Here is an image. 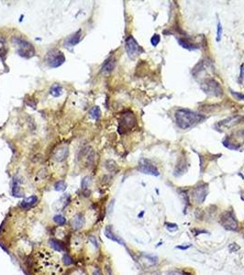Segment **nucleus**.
I'll use <instances>...</instances> for the list:
<instances>
[{
  "mask_svg": "<svg viewBox=\"0 0 244 275\" xmlns=\"http://www.w3.org/2000/svg\"><path fill=\"white\" fill-rule=\"evenodd\" d=\"M90 115H91L92 117L94 118V119H96V120L99 119V117H100V116H101L100 108H99L98 106H94L93 108L91 109V111H90Z\"/></svg>",
  "mask_w": 244,
  "mask_h": 275,
  "instance_id": "obj_22",
  "label": "nucleus"
},
{
  "mask_svg": "<svg viewBox=\"0 0 244 275\" xmlns=\"http://www.w3.org/2000/svg\"><path fill=\"white\" fill-rule=\"evenodd\" d=\"M93 275H100V272L98 269H95V271L93 272Z\"/></svg>",
  "mask_w": 244,
  "mask_h": 275,
  "instance_id": "obj_37",
  "label": "nucleus"
},
{
  "mask_svg": "<svg viewBox=\"0 0 244 275\" xmlns=\"http://www.w3.org/2000/svg\"><path fill=\"white\" fill-rule=\"evenodd\" d=\"M74 275H83V274H81V273H74Z\"/></svg>",
  "mask_w": 244,
  "mask_h": 275,
  "instance_id": "obj_39",
  "label": "nucleus"
},
{
  "mask_svg": "<svg viewBox=\"0 0 244 275\" xmlns=\"http://www.w3.org/2000/svg\"><path fill=\"white\" fill-rule=\"evenodd\" d=\"M160 40H161L160 35L159 34H154L153 37H151V45H153V47H156L157 45L159 44Z\"/></svg>",
  "mask_w": 244,
  "mask_h": 275,
  "instance_id": "obj_28",
  "label": "nucleus"
},
{
  "mask_svg": "<svg viewBox=\"0 0 244 275\" xmlns=\"http://www.w3.org/2000/svg\"><path fill=\"white\" fill-rule=\"evenodd\" d=\"M68 155V149L67 147H61L59 148L55 153H54V159L57 161H62L67 157Z\"/></svg>",
  "mask_w": 244,
  "mask_h": 275,
  "instance_id": "obj_17",
  "label": "nucleus"
},
{
  "mask_svg": "<svg viewBox=\"0 0 244 275\" xmlns=\"http://www.w3.org/2000/svg\"><path fill=\"white\" fill-rule=\"evenodd\" d=\"M231 92V95L234 96L235 98L239 99V100H244V95L241 94V93H239V92H235L233 90H230Z\"/></svg>",
  "mask_w": 244,
  "mask_h": 275,
  "instance_id": "obj_30",
  "label": "nucleus"
},
{
  "mask_svg": "<svg viewBox=\"0 0 244 275\" xmlns=\"http://www.w3.org/2000/svg\"><path fill=\"white\" fill-rule=\"evenodd\" d=\"M6 51H7V50H6V45H5V40H4V39H1V38H0V58H1L2 60H3L5 54H6Z\"/></svg>",
  "mask_w": 244,
  "mask_h": 275,
  "instance_id": "obj_26",
  "label": "nucleus"
},
{
  "mask_svg": "<svg viewBox=\"0 0 244 275\" xmlns=\"http://www.w3.org/2000/svg\"><path fill=\"white\" fill-rule=\"evenodd\" d=\"M220 223H221V226L227 230H231V231L238 230V222L234 217V215L230 211H227L221 215Z\"/></svg>",
  "mask_w": 244,
  "mask_h": 275,
  "instance_id": "obj_7",
  "label": "nucleus"
},
{
  "mask_svg": "<svg viewBox=\"0 0 244 275\" xmlns=\"http://www.w3.org/2000/svg\"><path fill=\"white\" fill-rule=\"evenodd\" d=\"M222 144H223L227 149H230V150H240V149H241V146H240V145H238V144H235V143L231 142L229 139H223V141H222Z\"/></svg>",
  "mask_w": 244,
  "mask_h": 275,
  "instance_id": "obj_21",
  "label": "nucleus"
},
{
  "mask_svg": "<svg viewBox=\"0 0 244 275\" xmlns=\"http://www.w3.org/2000/svg\"><path fill=\"white\" fill-rule=\"evenodd\" d=\"M178 43L179 45L182 46L184 49H186L189 51H193V50H197L199 49V46L197 44H194V43L190 42L189 40H186V39H178Z\"/></svg>",
  "mask_w": 244,
  "mask_h": 275,
  "instance_id": "obj_16",
  "label": "nucleus"
},
{
  "mask_svg": "<svg viewBox=\"0 0 244 275\" xmlns=\"http://www.w3.org/2000/svg\"><path fill=\"white\" fill-rule=\"evenodd\" d=\"M200 88L204 93L211 96L219 97V96L223 95V89H222L221 85L214 79L204 80L200 84Z\"/></svg>",
  "mask_w": 244,
  "mask_h": 275,
  "instance_id": "obj_3",
  "label": "nucleus"
},
{
  "mask_svg": "<svg viewBox=\"0 0 244 275\" xmlns=\"http://www.w3.org/2000/svg\"><path fill=\"white\" fill-rule=\"evenodd\" d=\"M12 193H13V195L15 196H20L19 195V182L17 181V179H14L13 181V187H12Z\"/></svg>",
  "mask_w": 244,
  "mask_h": 275,
  "instance_id": "obj_24",
  "label": "nucleus"
},
{
  "mask_svg": "<svg viewBox=\"0 0 244 275\" xmlns=\"http://www.w3.org/2000/svg\"><path fill=\"white\" fill-rule=\"evenodd\" d=\"M13 43L17 45L18 54L23 58H30L35 55L34 47L30 42L20 38H13Z\"/></svg>",
  "mask_w": 244,
  "mask_h": 275,
  "instance_id": "obj_4",
  "label": "nucleus"
},
{
  "mask_svg": "<svg viewBox=\"0 0 244 275\" xmlns=\"http://www.w3.org/2000/svg\"><path fill=\"white\" fill-rule=\"evenodd\" d=\"M125 48L129 57H135L143 51L142 48L139 45L137 40L132 36H129L125 41Z\"/></svg>",
  "mask_w": 244,
  "mask_h": 275,
  "instance_id": "obj_8",
  "label": "nucleus"
},
{
  "mask_svg": "<svg viewBox=\"0 0 244 275\" xmlns=\"http://www.w3.org/2000/svg\"><path fill=\"white\" fill-rule=\"evenodd\" d=\"M115 65H116V60L113 57H110L104 62V64H103V66L101 68V71L103 73H108L113 71L114 68H115Z\"/></svg>",
  "mask_w": 244,
  "mask_h": 275,
  "instance_id": "obj_12",
  "label": "nucleus"
},
{
  "mask_svg": "<svg viewBox=\"0 0 244 275\" xmlns=\"http://www.w3.org/2000/svg\"><path fill=\"white\" fill-rule=\"evenodd\" d=\"M242 119V117H240V116H236V117H229V118H226V119L222 120L221 122L219 123V125H221V126H225L227 128H230L232 126L236 125L239 122H241V120Z\"/></svg>",
  "mask_w": 244,
  "mask_h": 275,
  "instance_id": "obj_14",
  "label": "nucleus"
},
{
  "mask_svg": "<svg viewBox=\"0 0 244 275\" xmlns=\"http://www.w3.org/2000/svg\"><path fill=\"white\" fill-rule=\"evenodd\" d=\"M81 38H82V30L79 29L77 30L74 35H72L71 37H69L67 40H66V44L69 46H74L76 45L77 43L80 42Z\"/></svg>",
  "mask_w": 244,
  "mask_h": 275,
  "instance_id": "obj_15",
  "label": "nucleus"
},
{
  "mask_svg": "<svg viewBox=\"0 0 244 275\" xmlns=\"http://www.w3.org/2000/svg\"><path fill=\"white\" fill-rule=\"evenodd\" d=\"M105 270H106V273H107V275H112V273H111V270H110V267L106 266Z\"/></svg>",
  "mask_w": 244,
  "mask_h": 275,
  "instance_id": "obj_36",
  "label": "nucleus"
},
{
  "mask_svg": "<svg viewBox=\"0 0 244 275\" xmlns=\"http://www.w3.org/2000/svg\"><path fill=\"white\" fill-rule=\"evenodd\" d=\"M191 245L188 244V245H183V246H177L176 249H179V250H187L188 248H190Z\"/></svg>",
  "mask_w": 244,
  "mask_h": 275,
  "instance_id": "obj_34",
  "label": "nucleus"
},
{
  "mask_svg": "<svg viewBox=\"0 0 244 275\" xmlns=\"http://www.w3.org/2000/svg\"><path fill=\"white\" fill-rule=\"evenodd\" d=\"M50 93L54 97H59V96L63 94V87L58 84H54L51 87Z\"/></svg>",
  "mask_w": 244,
  "mask_h": 275,
  "instance_id": "obj_20",
  "label": "nucleus"
},
{
  "mask_svg": "<svg viewBox=\"0 0 244 275\" xmlns=\"http://www.w3.org/2000/svg\"><path fill=\"white\" fill-rule=\"evenodd\" d=\"M166 228L170 231H175L178 228V226L173 223H166Z\"/></svg>",
  "mask_w": 244,
  "mask_h": 275,
  "instance_id": "obj_31",
  "label": "nucleus"
},
{
  "mask_svg": "<svg viewBox=\"0 0 244 275\" xmlns=\"http://www.w3.org/2000/svg\"><path fill=\"white\" fill-rule=\"evenodd\" d=\"M208 193V183H201L197 186H196L193 190V197L194 200L197 204H202Z\"/></svg>",
  "mask_w": 244,
  "mask_h": 275,
  "instance_id": "obj_10",
  "label": "nucleus"
},
{
  "mask_svg": "<svg viewBox=\"0 0 244 275\" xmlns=\"http://www.w3.org/2000/svg\"><path fill=\"white\" fill-rule=\"evenodd\" d=\"M81 245H82V243H81L80 238H75L74 239V246L73 247L74 248V249H80Z\"/></svg>",
  "mask_w": 244,
  "mask_h": 275,
  "instance_id": "obj_32",
  "label": "nucleus"
},
{
  "mask_svg": "<svg viewBox=\"0 0 244 275\" xmlns=\"http://www.w3.org/2000/svg\"><path fill=\"white\" fill-rule=\"evenodd\" d=\"M136 117H135L134 114L132 112H127L125 114H123L121 117V119L119 121L118 125V132L122 134L126 132L129 129L133 128L136 126Z\"/></svg>",
  "mask_w": 244,
  "mask_h": 275,
  "instance_id": "obj_5",
  "label": "nucleus"
},
{
  "mask_svg": "<svg viewBox=\"0 0 244 275\" xmlns=\"http://www.w3.org/2000/svg\"><path fill=\"white\" fill-rule=\"evenodd\" d=\"M186 160L185 159H181L177 163V165H176L175 169V176H180L183 174H185V171H186Z\"/></svg>",
  "mask_w": 244,
  "mask_h": 275,
  "instance_id": "obj_18",
  "label": "nucleus"
},
{
  "mask_svg": "<svg viewBox=\"0 0 244 275\" xmlns=\"http://www.w3.org/2000/svg\"><path fill=\"white\" fill-rule=\"evenodd\" d=\"M46 61L51 67L57 68L61 66L63 62H65V57H64L63 53L60 51L52 50L47 54Z\"/></svg>",
  "mask_w": 244,
  "mask_h": 275,
  "instance_id": "obj_6",
  "label": "nucleus"
},
{
  "mask_svg": "<svg viewBox=\"0 0 244 275\" xmlns=\"http://www.w3.org/2000/svg\"><path fill=\"white\" fill-rule=\"evenodd\" d=\"M53 220H54V222H55L56 224H59V225H64V224L66 223V219H65V217H63V215H54Z\"/></svg>",
  "mask_w": 244,
  "mask_h": 275,
  "instance_id": "obj_25",
  "label": "nucleus"
},
{
  "mask_svg": "<svg viewBox=\"0 0 244 275\" xmlns=\"http://www.w3.org/2000/svg\"><path fill=\"white\" fill-rule=\"evenodd\" d=\"M168 275H182V274H180V273L177 272H170Z\"/></svg>",
  "mask_w": 244,
  "mask_h": 275,
  "instance_id": "obj_38",
  "label": "nucleus"
},
{
  "mask_svg": "<svg viewBox=\"0 0 244 275\" xmlns=\"http://www.w3.org/2000/svg\"><path fill=\"white\" fill-rule=\"evenodd\" d=\"M50 243H51V245H52V247L53 248V249H55V250H58V251H62V250H63V245L60 243L58 240H56V239H51V240H50Z\"/></svg>",
  "mask_w": 244,
  "mask_h": 275,
  "instance_id": "obj_23",
  "label": "nucleus"
},
{
  "mask_svg": "<svg viewBox=\"0 0 244 275\" xmlns=\"http://www.w3.org/2000/svg\"><path fill=\"white\" fill-rule=\"evenodd\" d=\"M37 202H38V197L36 195H31L28 198L24 199V200L20 203L19 206L24 209H30L31 207H33L37 204Z\"/></svg>",
  "mask_w": 244,
  "mask_h": 275,
  "instance_id": "obj_13",
  "label": "nucleus"
},
{
  "mask_svg": "<svg viewBox=\"0 0 244 275\" xmlns=\"http://www.w3.org/2000/svg\"><path fill=\"white\" fill-rule=\"evenodd\" d=\"M105 235L107 236V238H108L109 239L118 242V244H121L123 246H125V242H124L120 238H118V236H116L115 234H114L113 231L111 230V228H109V226H107V228L105 230Z\"/></svg>",
  "mask_w": 244,
  "mask_h": 275,
  "instance_id": "obj_19",
  "label": "nucleus"
},
{
  "mask_svg": "<svg viewBox=\"0 0 244 275\" xmlns=\"http://www.w3.org/2000/svg\"><path fill=\"white\" fill-rule=\"evenodd\" d=\"M33 272L35 275H62L60 258L47 249L37 250L33 256Z\"/></svg>",
  "mask_w": 244,
  "mask_h": 275,
  "instance_id": "obj_1",
  "label": "nucleus"
},
{
  "mask_svg": "<svg viewBox=\"0 0 244 275\" xmlns=\"http://www.w3.org/2000/svg\"><path fill=\"white\" fill-rule=\"evenodd\" d=\"M71 224H72V226L74 230H79L83 228L85 224V218L83 215H74V217L72 218L71 220Z\"/></svg>",
  "mask_w": 244,
  "mask_h": 275,
  "instance_id": "obj_11",
  "label": "nucleus"
},
{
  "mask_svg": "<svg viewBox=\"0 0 244 275\" xmlns=\"http://www.w3.org/2000/svg\"><path fill=\"white\" fill-rule=\"evenodd\" d=\"M138 170L142 172V174H149V175H153V176H159L160 172L157 169V167L151 163L150 160H146V159H142L140 160V163L138 166Z\"/></svg>",
  "mask_w": 244,
  "mask_h": 275,
  "instance_id": "obj_9",
  "label": "nucleus"
},
{
  "mask_svg": "<svg viewBox=\"0 0 244 275\" xmlns=\"http://www.w3.org/2000/svg\"><path fill=\"white\" fill-rule=\"evenodd\" d=\"M244 78V65L241 66V74H240V83L241 84L242 80Z\"/></svg>",
  "mask_w": 244,
  "mask_h": 275,
  "instance_id": "obj_33",
  "label": "nucleus"
},
{
  "mask_svg": "<svg viewBox=\"0 0 244 275\" xmlns=\"http://www.w3.org/2000/svg\"><path fill=\"white\" fill-rule=\"evenodd\" d=\"M64 262H65V264H71L73 261H71V259H70L68 255H65V257H64Z\"/></svg>",
  "mask_w": 244,
  "mask_h": 275,
  "instance_id": "obj_35",
  "label": "nucleus"
},
{
  "mask_svg": "<svg viewBox=\"0 0 244 275\" xmlns=\"http://www.w3.org/2000/svg\"><path fill=\"white\" fill-rule=\"evenodd\" d=\"M54 188H55L56 191H64L66 188V184L63 181H59L58 182H56Z\"/></svg>",
  "mask_w": 244,
  "mask_h": 275,
  "instance_id": "obj_27",
  "label": "nucleus"
},
{
  "mask_svg": "<svg viewBox=\"0 0 244 275\" xmlns=\"http://www.w3.org/2000/svg\"><path fill=\"white\" fill-rule=\"evenodd\" d=\"M206 119V116L190 109L181 108L175 112V121L182 129H188L195 127Z\"/></svg>",
  "mask_w": 244,
  "mask_h": 275,
  "instance_id": "obj_2",
  "label": "nucleus"
},
{
  "mask_svg": "<svg viewBox=\"0 0 244 275\" xmlns=\"http://www.w3.org/2000/svg\"><path fill=\"white\" fill-rule=\"evenodd\" d=\"M222 31H223V29H222L221 23L219 22L218 23V29H217V41H220L221 37H222Z\"/></svg>",
  "mask_w": 244,
  "mask_h": 275,
  "instance_id": "obj_29",
  "label": "nucleus"
}]
</instances>
